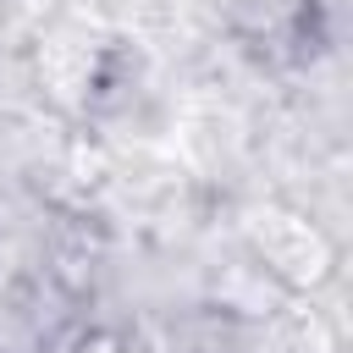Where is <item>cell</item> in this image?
<instances>
[{
  "instance_id": "cell-1",
  "label": "cell",
  "mask_w": 353,
  "mask_h": 353,
  "mask_svg": "<svg viewBox=\"0 0 353 353\" xmlns=\"http://www.w3.org/2000/svg\"><path fill=\"white\" fill-rule=\"evenodd\" d=\"M77 353H127V347H121L110 331H94V336H83V347H77Z\"/></svg>"
}]
</instances>
